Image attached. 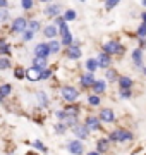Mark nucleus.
Returning a JSON list of instances; mask_svg holds the SVG:
<instances>
[{"instance_id": "obj_1", "label": "nucleus", "mask_w": 146, "mask_h": 155, "mask_svg": "<svg viewBox=\"0 0 146 155\" xmlns=\"http://www.w3.org/2000/svg\"><path fill=\"white\" fill-rule=\"evenodd\" d=\"M107 138L110 140L112 145H127L134 141V133L127 127H115L107 134Z\"/></svg>"}, {"instance_id": "obj_2", "label": "nucleus", "mask_w": 146, "mask_h": 155, "mask_svg": "<svg viewBox=\"0 0 146 155\" xmlns=\"http://www.w3.org/2000/svg\"><path fill=\"white\" fill-rule=\"evenodd\" d=\"M101 52L108 54L110 57H124L125 54V45H122L119 40H107L101 45Z\"/></svg>"}, {"instance_id": "obj_3", "label": "nucleus", "mask_w": 146, "mask_h": 155, "mask_svg": "<svg viewBox=\"0 0 146 155\" xmlns=\"http://www.w3.org/2000/svg\"><path fill=\"white\" fill-rule=\"evenodd\" d=\"M81 97V90H78L72 84H62L60 86V98L64 100V104H76L79 102Z\"/></svg>"}, {"instance_id": "obj_4", "label": "nucleus", "mask_w": 146, "mask_h": 155, "mask_svg": "<svg viewBox=\"0 0 146 155\" xmlns=\"http://www.w3.org/2000/svg\"><path fill=\"white\" fill-rule=\"evenodd\" d=\"M83 122H84V126L90 129L91 133H101V131H103V122L98 119L96 114H88V116L83 119Z\"/></svg>"}, {"instance_id": "obj_5", "label": "nucleus", "mask_w": 146, "mask_h": 155, "mask_svg": "<svg viewBox=\"0 0 146 155\" xmlns=\"http://www.w3.org/2000/svg\"><path fill=\"white\" fill-rule=\"evenodd\" d=\"M65 148L71 155H86V147H84V141H81L78 138H72L69 140L65 143Z\"/></svg>"}, {"instance_id": "obj_6", "label": "nucleus", "mask_w": 146, "mask_h": 155, "mask_svg": "<svg viewBox=\"0 0 146 155\" xmlns=\"http://www.w3.org/2000/svg\"><path fill=\"white\" fill-rule=\"evenodd\" d=\"M96 116H98V119H100L103 124H113V122L117 121V114H115V110L110 109V107H101L100 110L96 112Z\"/></svg>"}, {"instance_id": "obj_7", "label": "nucleus", "mask_w": 146, "mask_h": 155, "mask_svg": "<svg viewBox=\"0 0 146 155\" xmlns=\"http://www.w3.org/2000/svg\"><path fill=\"white\" fill-rule=\"evenodd\" d=\"M64 55H65V59H69V61L78 62L79 59L83 57V52H81V47H79V41L74 40V43L71 45V47L64 48Z\"/></svg>"}, {"instance_id": "obj_8", "label": "nucleus", "mask_w": 146, "mask_h": 155, "mask_svg": "<svg viewBox=\"0 0 146 155\" xmlns=\"http://www.w3.org/2000/svg\"><path fill=\"white\" fill-rule=\"evenodd\" d=\"M26 29H28V19L24 16L16 17V19L11 22V33L12 35H23Z\"/></svg>"}, {"instance_id": "obj_9", "label": "nucleus", "mask_w": 146, "mask_h": 155, "mask_svg": "<svg viewBox=\"0 0 146 155\" xmlns=\"http://www.w3.org/2000/svg\"><path fill=\"white\" fill-rule=\"evenodd\" d=\"M34 100H36V105H38L40 110H46L48 107H50V97L46 91L43 90H38L36 93H34Z\"/></svg>"}, {"instance_id": "obj_10", "label": "nucleus", "mask_w": 146, "mask_h": 155, "mask_svg": "<svg viewBox=\"0 0 146 155\" xmlns=\"http://www.w3.org/2000/svg\"><path fill=\"white\" fill-rule=\"evenodd\" d=\"M96 81L95 78V72H83L81 76H79V86H81V90H84V91H88V90H91V86H93V83Z\"/></svg>"}, {"instance_id": "obj_11", "label": "nucleus", "mask_w": 146, "mask_h": 155, "mask_svg": "<svg viewBox=\"0 0 146 155\" xmlns=\"http://www.w3.org/2000/svg\"><path fill=\"white\" fill-rule=\"evenodd\" d=\"M71 131H72L74 138L81 140V141H84V140H88V138L91 136V131H90V129H88V127L84 126V122H83V121L79 122L78 126H74L72 129H71Z\"/></svg>"}, {"instance_id": "obj_12", "label": "nucleus", "mask_w": 146, "mask_h": 155, "mask_svg": "<svg viewBox=\"0 0 146 155\" xmlns=\"http://www.w3.org/2000/svg\"><path fill=\"white\" fill-rule=\"evenodd\" d=\"M131 61H132L134 67L143 69V67H144V50H141L139 47L132 48V52H131Z\"/></svg>"}, {"instance_id": "obj_13", "label": "nucleus", "mask_w": 146, "mask_h": 155, "mask_svg": "<svg viewBox=\"0 0 146 155\" xmlns=\"http://www.w3.org/2000/svg\"><path fill=\"white\" fill-rule=\"evenodd\" d=\"M112 148V143H110V140L107 136H103V138H98L95 141V150L98 152L100 155H107Z\"/></svg>"}, {"instance_id": "obj_14", "label": "nucleus", "mask_w": 146, "mask_h": 155, "mask_svg": "<svg viewBox=\"0 0 146 155\" xmlns=\"http://www.w3.org/2000/svg\"><path fill=\"white\" fill-rule=\"evenodd\" d=\"M33 52H34V57H43V59H48V57H50V48H48V43H46V41L36 43Z\"/></svg>"}, {"instance_id": "obj_15", "label": "nucleus", "mask_w": 146, "mask_h": 155, "mask_svg": "<svg viewBox=\"0 0 146 155\" xmlns=\"http://www.w3.org/2000/svg\"><path fill=\"white\" fill-rule=\"evenodd\" d=\"M107 88H108V83L105 79H96L95 83H93V86H91V93L103 97V95L107 93Z\"/></svg>"}, {"instance_id": "obj_16", "label": "nucleus", "mask_w": 146, "mask_h": 155, "mask_svg": "<svg viewBox=\"0 0 146 155\" xmlns=\"http://www.w3.org/2000/svg\"><path fill=\"white\" fill-rule=\"evenodd\" d=\"M96 61H98V67H100V69H108V67H112L113 59L108 55V54H105V52H100L98 57H96Z\"/></svg>"}, {"instance_id": "obj_17", "label": "nucleus", "mask_w": 146, "mask_h": 155, "mask_svg": "<svg viewBox=\"0 0 146 155\" xmlns=\"http://www.w3.org/2000/svg\"><path fill=\"white\" fill-rule=\"evenodd\" d=\"M60 12H62L60 4H48L45 7V16L50 17V19H55L57 16H60Z\"/></svg>"}, {"instance_id": "obj_18", "label": "nucleus", "mask_w": 146, "mask_h": 155, "mask_svg": "<svg viewBox=\"0 0 146 155\" xmlns=\"http://www.w3.org/2000/svg\"><path fill=\"white\" fill-rule=\"evenodd\" d=\"M117 86H119V90H132L134 88V79L131 76H119Z\"/></svg>"}, {"instance_id": "obj_19", "label": "nucleus", "mask_w": 146, "mask_h": 155, "mask_svg": "<svg viewBox=\"0 0 146 155\" xmlns=\"http://www.w3.org/2000/svg\"><path fill=\"white\" fill-rule=\"evenodd\" d=\"M64 110L69 114V117H81V105H79V102H76V104H64Z\"/></svg>"}, {"instance_id": "obj_20", "label": "nucleus", "mask_w": 146, "mask_h": 155, "mask_svg": "<svg viewBox=\"0 0 146 155\" xmlns=\"http://www.w3.org/2000/svg\"><path fill=\"white\" fill-rule=\"evenodd\" d=\"M41 33H43V36L46 40H53L59 36V28H57L55 24H46L45 28H41Z\"/></svg>"}, {"instance_id": "obj_21", "label": "nucleus", "mask_w": 146, "mask_h": 155, "mask_svg": "<svg viewBox=\"0 0 146 155\" xmlns=\"http://www.w3.org/2000/svg\"><path fill=\"white\" fill-rule=\"evenodd\" d=\"M12 47L5 38H0V57H11Z\"/></svg>"}, {"instance_id": "obj_22", "label": "nucleus", "mask_w": 146, "mask_h": 155, "mask_svg": "<svg viewBox=\"0 0 146 155\" xmlns=\"http://www.w3.org/2000/svg\"><path fill=\"white\" fill-rule=\"evenodd\" d=\"M86 104H88V107H91V109H96V107L101 105V97L100 95H95V93H90L86 97Z\"/></svg>"}, {"instance_id": "obj_23", "label": "nucleus", "mask_w": 146, "mask_h": 155, "mask_svg": "<svg viewBox=\"0 0 146 155\" xmlns=\"http://www.w3.org/2000/svg\"><path fill=\"white\" fill-rule=\"evenodd\" d=\"M12 93V84L11 83H2L0 84V102H5Z\"/></svg>"}, {"instance_id": "obj_24", "label": "nucleus", "mask_w": 146, "mask_h": 155, "mask_svg": "<svg viewBox=\"0 0 146 155\" xmlns=\"http://www.w3.org/2000/svg\"><path fill=\"white\" fill-rule=\"evenodd\" d=\"M117 79H119V71L117 69H113V67L105 69V81H107V83H117Z\"/></svg>"}, {"instance_id": "obj_25", "label": "nucleus", "mask_w": 146, "mask_h": 155, "mask_svg": "<svg viewBox=\"0 0 146 155\" xmlns=\"http://www.w3.org/2000/svg\"><path fill=\"white\" fill-rule=\"evenodd\" d=\"M46 43H48V48H50V55H55V54H59V52L62 50L60 40L53 38V40H50V41H46Z\"/></svg>"}, {"instance_id": "obj_26", "label": "nucleus", "mask_w": 146, "mask_h": 155, "mask_svg": "<svg viewBox=\"0 0 146 155\" xmlns=\"http://www.w3.org/2000/svg\"><path fill=\"white\" fill-rule=\"evenodd\" d=\"M40 69H36V67H29V69H26V79H29V81H40Z\"/></svg>"}, {"instance_id": "obj_27", "label": "nucleus", "mask_w": 146, "mask_h": 155, "mask_svg": "<svg viewBox=\"0 0 146 155\" xmlns=\"http://www.w3.org/2000/svg\"><path fill=\"white\" fill-rule=\"evenodd\" d=\"M67 131H69V126L65 124V122H60V121L55 122V126H53V133H55L57 136H64Z\"/></svg>"}, {"instance_id": "obj_28", "label": "nucleus", "mask_w": 146, "mask_h": 155, "mask_svg": "<svg viewBox=\"0 0 146 155\" xmlns=\"http://www.w3.org/2000/svg\"><path fill=\"white\" fill-rule=\"evenodd\" d=\"M29 143L33 145V148L36 150V152H38V153H48V147H46L45 143H43V141H41V140H34V141H29Z\"/></svg>"}, {"instance_id": "obj_29", "label": "nucleus", "mask_w": 146, "mask_h": 155, "mask_svg": "<svg viewBox=\"0 0 146 155\" xmlns=\"http://www.w3.org/2000/svg\"><path fill=\"white\" fill-rule=\"evenodd\" d=\"M31 66L36 67V69H40V71H43V69L48 67V59H43V57H34Z\"/></svg>"}, {"instance_id": "obj_30", "label": "nucleus", "mask_w": 146, "mask_h": 155, "mask_svg": "<svg viewBox=\"0 0 146 155\" xmlns=\"http://www.w3.org/2000/svg\"><path fill=\"white\" fill-rule=\"evenodd\" d=\"M84 67H86V71L88 72H96V69H100L98 67V61H96V57L95 59H86V62H84Z\"/></svg>"}, {"instance_id": "obj_31", "label": "nucleus", "mask_w": 146, "mask_h": 155, "mask_svg": "<svg viewBox=\"0 0 146 155\" xmlns=\"http://www.w3.org/2000/svg\"><path fill=\"white\" fill-rule=\"evenodd\" d=\"M60 43H62V48H67V47H71V45L74 43V36H72V33L69 31L67 35L60 36Z\"/></svg>"}, {"instance_id": "obj_32", "label": "nucleus", "mask_w": 146, "mask_h": 155, "mask_svg": "<svg viewBox=\"0 0 146 155\" xmlns=\"http://www.w3.org/2000/svg\"><path fill=\"white\" fill-rule=\"evenodd\" d=\"M28 29H31L33 33H38L41 31V22L38 19H28Z\"/></svg>"}, {"instance_id": "obj_33", "label": "nucleus", "mask_w": 146, "mask_h": 155, "mask_svg": "<svg viewBox=\"0 0 146 155\" xmlns=\"http://www.w3.org/2000/svg\"><path fill=\"white\" fill-rule=\"evenodd\" d=\"M62 16H64L65 22H71V21H76V19H78V12L74 11V9H67V11L64 12Z\"/></svg>"}, {"instance_id": "obj_34", "label": "nucleus", "mask_w": 146, "mask_h": 155, "mask_svg": "<svg viewBox=\"0 0 146 155\" xmlns=\"http://www.w3.org/2000/svg\"><path fill=\"white\" fill-rule=\"evenodd\" d=\"M53 76V69L52 67H46L40 72V81H50V78Z\"/></svg>"}, {"instance_id": "obj_35", "label": "nucleus", "mask_w": 146, "mask_h": 155, "mask_svg": "<svg viewBox=\"0 0 146 155\" xmlns=\"http://www.w3.org/2000/svg\"><path fill=\"white\" fill-rule=\"evenodd\" d=\"M14 78L16 79H24L26 78V69L23 66H16L14 67Z\"/></svg>"}, {"instance_id": "obj_36", "label": "nucleus", "mask_w": 146, "mask_h": 155, "mask_svg": "<svg viewBox=\"0 0 146 155\" xmlns=\"http://www.w3.org/2000/svg\"><path fill=\"white\" fill-rule=\"evenodd\" d=\"M12 67V62L9 57H0V71H7Z\"/></svg>"}, {"instance_id": "obj_37", "label": "nucleus", "mask_w": 146, "mask_h": 155, "mask_svg": "<svg viewBox=\"0 0 146 155\" xmlns=\"http://www.w3.org/2000/svg\"><path fill=\"white\" fill-rule=\"evenodd\" d=\"M134 36L136 38H146V22H141L139 26H138Z\"/></svg>"}, {"instance_id": "obj_38", "label": "nucleus", "mask_w": 146, "mask_h": 155, "mask_svg": "<svg viewBox=\"0 0 146 155\" xmlns=\"http://www.w3.org/2000/svg\"><path fill=\"white\" fill-rule=\"evenodd\" d=\"M53 116L57 117V121H60V122H65L69 119V114L65 110H64V109H59V110L55 112V114H53Z\"/></svg>"}, {"instance_id": "obj_39", "label": "nucleus", "mask_w": 146, "mask_h": 155, "mask_svg": "<svg viewBox=\"0 0 146 155\" xmlns=\"http://www.w3.org/2000/svg\"><path fill=\"white\" fill-rule=\"evenodd\" d=\"M134 97V93H132V90H119V98L122 100H129Z\"/></svg>"}, {"instance_id": "obj_40", "label": "nucleus", "mask_w": 146, "mask_h": 155, "mask_svg": "<svg viewBox=\"0 0 146 155\" xmlns=\"http://www.w3.org/2000/svg\"><path fill=\"white\" fill-rule=\"evenodd\" d=\"M34 35H36V33H33L31 29H26V31H24V33L21 35V40H23L24 43H28V41H31V40L34 38Z\"/></svg>"}, {"instance_id": "obj_41", "label": "nucleus", "mask_w": 146, "mask_h": 155, "mask_svg": "<svg viewBox=\"0 0 146 155\" xmlns=\"http://www.w3.org/2000/svg\"><path fill=\"white\" fill-rule=\"evenodd\" d=\"M120 4V0H105V11H112V9H115V7Z\"/></svg>"}, {"instance_id": "obj_42", "label": "nucleus", "mask_w": 146, "mask_h": 155, "mask_svg": "<svg viewBox=\"0 0 146 155\" xmlns=\"http://www.w3.org/2000/svg\"><path fill=\"white\" fill-rule=\"evenodd\" d=\"M9 17H11V14H9V9H0V24L7 22V21H9Z\"/></svg>"}, {"instance_id": "obj_43", "label": "nucleus", "mask_w": 146, "mask_h": 155, "mask_svg": "<svg viewBox=\"0 0 146 155\" xmlns=\"http://www.w3.org/2000/svg\"><path fill=\"white\" fill-rule=\"evenodd\" d=\"M21 7L23 11H31L34 7V0H21Z\"/></svg>"}, {"instance_id": "obj_44", "label": "nucleus", "mask_w": 146, "mask_h": 155, "mask_svg": "<svg viewBox=\"0 0 146 155\" xmlns=\"http://www.w3.org/2000/svg\"><path fill=\"white\" fill-rule=\"evenodd\" d=\"M71 29H69V22H64L59 26V36H64V35H67Z\"/></svg>"}, {"instance_id": "obj_45", "label": "nucleus", "mask_w": 146, "mask_h": 155, "mask_svg": "<svg viewBox=\"0 0 146 155\" xmlns=\"http://www.w3.org/2000/svg\"><path fill=\"white\" fill-rule=\"evenodd\" d=\"M64 22H65V19H64V16H62V14H60V16H57L55 19H53V24H55L57 28H59L60 24H64Z\"/></svg>"}, {"instance_id": "obj_46", "label": "nucleus", "mask_w": 146, "mask_h": 155, "mask_svg": "<svg viewBox=\"0 0 146 155\" xmlns=\"http://www.w3.org/2000/svg\"><path fill=\"white\" fill-rule=\"evenodd\" d=\"M138 43H139V48L141 50L146 48V38H138Z\"/></svg>"}, {"instance_id": "obj_47", "label": "nucleus", "mask_w": 146, "mask_h": 155, "mask_svg": "<svg viewBox=\"0 0 146 155\" xmlns=\"http://www.w3.org/2000/svg\"><path fill=\"white\" fill-rule=\"evenodd\" d=\"M0 9H9V0H0Z\"/></svg>"}, {"instance_id": "obj_48", "label": "nucleus", "mask_w": 146, "mask_h": 155, "mask_svg": "<svg viewBox=\"0 0 146 155\" xmlns=\"http://www.w3.org/2000/svg\"><path fill=\"white\" fill-rule=\"evenodd\" d=\"M139 17H141V22H146V11H143L139 14Z\"/></svg>"}, {"instance_id": "obj_49", "label": "nucleus", "mask_w": 146, "mask_h": 155, "mask_svg": "<svg viewBox=\"0 0 146 155\" xmlns=\"http://www.w3.org/2000/svg\"><path fill=\"white\" fill-rule=\"evenodd\" d=\"M86 155H100L96 150H90V152H86Z\"/></svg>"}, {"instance_id": "obj_50", "label": "nucleus", "mask_w": 146, "mask_h": 155, "mask_svg": "<svg viewBox=\"0 0 146 155\" xmlns=\"http://www.w3.org/2000/svg\"><path fill=\"white\" fill-rule=\"evenodd\" d=\"M38 2H41V4H50L52 0H38Z\"/></svg>"}, {"instance_id": "obj_51", "label": "nucleus", "mask_w": 146, "mask_h": 155, "mask_svg": "<svg viewBox=\"0 0 146 155\" xmlns=\"http://www.w3.org/2000/svg\"><path fill=\"white\" fill-rule=\"evenodd\" d=\"M141 72H143V76H144V78H146V66H144V67H143V69H141Z\"/></svg>"}, {"instance_id": "obj_52", "label": "nucleus", "mask_w": 146, "mask_h": 155, "mask_svg": "<svg viewBox=\"0 0 146 155\" xmlns=\"http://www.w3.org/2000/svg\"><path fill=\"white\" fill-rule=\"evenodd\" d=\"M141 5H143V7H146V0H141Z\"/></svg>"}, {"instance_id": "obj_53", "label": "nucleus", "mask_w": 146, "mask_h": 155, "mask_svg": "<svg viewBox=\"0 0 146 155\" xmlns=\"http://www.w3.org/2000/svg\"><path fill=\"white\" fill-rule=\"evenodd\" d=\"M79 2H86V0H79Z\"/></svg>"}, {"instance_id": "obj_54", "label": "nucleus", "mask_w": 146, "mask_h": 155, "mask_svg": "<svg viewBox=\"0 0 146 155\" xmlns=\"http://www.w3.org/2000/svg\"><path fill=\"white\" fill-rule=\"evenodd\" d=\"M143 155H146V153H143Z\"/></svg>"}]
</instances>
